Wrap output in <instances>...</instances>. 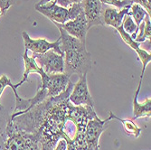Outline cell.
Here are the masks:
<instances>
[{"mask_svg": "<svg viewBox=\"0 0 151 150\" xmlns=\"http://www.w3.org/2000/svg\"><path fill=\"white\" fill-rule=\"evenodd\" d=\"M73 83L70 81L67 88L55 97H51L45 100V108L42 123L37 134L41 150H53L60 139H65L68 143L72 140L67 138L63 131L66 120H68L67 111L70 103L69 96L72 92Z\"/></svg>", "mask_w": 151, "mask_h": 150, "instance_id": "6da1fadb", "label": "cell"}, {"mask_svg": "<svg viewBox=\"0 0 151 150\" xmlns=\"http://www.w3.org/2000/svg\"><path fill=\"white\" fill-rule=\"evenodd\" d=\"M60 31V49L64 54V72L68 77L77 74L79 77L88 73L92 62L91 55L86 49V43L70 35L65 30L57 26Z\"/></svg>", "mask_w": 151, "mask_h": 150, "instance_id": "7a4b0ae2", "label": "cell"}, {"mask_svg": "<svg viewBox=\"0 0 151 150\" xmlns=\"http://www.w3.org/2000/svg\"><path fill=\"white\" fill-rule=\"evenodd\" d=\"M6 135L3 150H41L39 135L16 129L10 119L6 127Z\"/></svg>", "mask_w": 151, "mask_h": 150, "instance_id": "3957f363", "label": "cell"}, {"mask_svg": "<svg viewBox=\"0 0 151 150\" xmlns=\"http://www.w3.org/2000/svg\"><path fill=\"white\" fill-rule=\"evenodd\" d=\"M35 10L49 18L52 22L61 24L75 19L81 12H83L81 3L73 4L69 8H65L59 6L55 0H52L43 6H35Z\"/></svg>", "mask_w": 151, "mask_h": 150, "instance_id": "277c9868", "label": "cell"}, {"mask_svg": "<svg viewBox=\"0 0 151 150\" xmlns=\"http://www.w3.org/2000/svg\"><path fill=\"white\" fill-rule=\"evenodd\" d=\"M63 56V54H59L53 50H49L45 53L33 54L32 57L46 74H56L63 73L64 72Z\"/></svg>", "mask_w": 151, "mask_h": 150, "instance_id": "5b68a950", "label": "cell"}, {"mask_svg": "<svg viewBox=\"0 0 151 150\" xmlns=\"http://www.w3.org/2000/svg\"><path fill=\"white\" fill-rule=\"evenodd\" d=\"M112 120V117L109 114V118L102 120L98 116L89 120L86 132H85V142L87 150H100L99 140L104 130L109 127V122Z\"/></svg>", "mask_w": 151, "mask_h": 150, "instance_id": "8992f818", "label": "cell"}, {"mask_svg": "<svg viewBox=\"0 0 151 150\" xmlns=\"http://www.w3.org/2000/svg\"><path fill=\"white\" fill-rule=\"evenodd\" d=\"M39 75L41 77L40 87L46 89L48 97H55L62 93L68 86L70 83V77H68L64 73L56 74H46L41 68Z\"/></svg>", "mask_w": 151, "mask_h": 150, "instance_id": "52a82bcc", "label": "cell"}, {"mask_svg": "<svg viewBox=\"0 0 151 150\" xmlns=\"http://www.w3.org/2000/svg\"><path fill=\"white\" fill-rule=\"evenodd\" d=\"M22 36L24 39V50L32 51L33 54H41L45 53L49 50H53L59 54H63V52L60 49V37L53 43H50L45 39H33L29 36L26 32L22 33ZM64 55V54H63Z\"/></svg>", "mask_w": 151, "mask_h": 150, "instance_id": "ba28073f", "label": "cell"}, {"mask_svg": "<svg viewBox=\"0 0 151 150\" xmlns=\"http://www.w3.org/2000/svg\"><path fill=\"white\" fill-rule=\"evenodd\" d=\"M69 100L75 106L88 105L94 107V101L88 89L87 73L79 77L76 84H73L72 92L69 96Z\"/></svg>", "mask_w": 151, "mask_h": 150, "instance_id": "9c48e42d", "label": "cell"}, {"mask_svg": "<svg viewBox=\"0 0 151 150\" xmlns=\"http://www.w3.org/2000/svg\"><path fill=\"white\" fill-rule=\"evenodd\" d=\"M56 26H60L61 28L65 30L70 35L79 39L81 42L86 43V35L88 32L87 21L83 12H81L80 15L73 20H70L63 24L52 22Z\"/></svg>", "mask_w": 151, "mask_h": 150, "instance_id": "30bf717a", "label": "cell"}, {"mask_svg": "<svg viewBox=\"0 0 151 150\" xmlns=\"http://www.w3.org/2000/svg\"><path fill=\"white\" fill-rule=\"evenodd\" d=\"M81 6L87 21L88 30L96 25H104L101 20L102 4L100 0H81Z\"/></svg>", "mask_w": 151, "mask_h": 150, "instance_id": "8fae6325", "label": "cell"}, {"mask_svg": "<svg viewBox=\"0 0 151 150\" xmlns=\"http://www.w3.org/2000/svg\"><path fill=\"white\" fill-rule=\"evenodd\" d=\"M129 8H123L118 11L116 8H106L101 12V20L103 24L109 25L117 29L122 24L124 17L129 14Z\"/></svg>", "mask_w": 151, "mask_h": 150, "instance_id": "7c38bea8", "label": "cell"}, {"mask_svg": "<svg viewBox=\"0 0 151 150\" xmlns=\"http://www.w3.org/2000/svg\"><path fill=\"white\" fill-rule=\"evenodd\" d=\"M139 90H136L133 97V118L132 120L138 119L141 117L150 118L151 116V99L147 98L143 103L138 101Z\"/></svg>", "mask_w": 151, "mask_h": 150, "instance_id": "4fadbf2b", "label": "cell"}, {"mask_svg": "<svg viewBox=\"0 0 151 150\" xmlns=\"http://www.w3.org/2000/svg\"><path fill=\"white\" fill-rule=\"evenodd\" d=\"M27 52H28V51L24 50V52L23 54V59H24V72L22 80L17 83L18 87L22 86L25 83V81H27V80H28V76H29L30 73L35 72V73L39 74L40 70H41V68L37 65L35 60L33 57L28 56V53H27Z\"/></svg>", "mask_w": 151, "mask_h": 150, "instance_id": "5bb4252c", "label": "cell"}, {"mask_svg": "<svg viewBox=\"0 0 151 150\" xmlns=\"http://www.w3.org/2000/svg\"><path fill=\"white\" fill-rule=\"evenodd\" d=\"M109 114L111 115L112 119H116V120H119L120 122V123L122 124L123 128H124V130H125V132L129 136H132V137H134L135 139H138L140 136V134L142 132V128H140L132 119H123V118H118L116 115L113 114L112 111L109 112Z\"/></svg>", "mask_w": 151, "mask_h": 150, "instance_id": "9a60e30c", "label": "cell"}, {"mask_svg": "<svg viewBox=\"0 0 151 150\" xmlns=\"http://www.w3.org/2000/svg\"><path fill=\"white\" fill-rule=\"evenodd\" d=\"M150 37H151V22H150V17L147 15L143 22L139 25V31L135 38V41L137 43L141 44L144 43L146 40L150 41Z\"/></svg>", "mask_w": 151, "mask_h": 150, "instance_id": "2e32d148", "label": "cell"}, {"mask_svg": "<svg viewBox=\"0 0 151 150\" xmlns=\"http://www.w3.org/2000/svg\"><path fill=\"white\" fill-rule=\"evenodd\" d=\"M10 119V116L4 106H0V150H3L6 140V127Z\"/></svg>", "mask_w": 151, "mask_h": 150, "instance_id": "e0dca14e", "label": "cell"}, {"mask_svg": "<svg viewBox=\"0 0 151 150\" xmlns=\"http://www.w3.org/2000/svg\"><path fill=\"white\" fill-rule=\"evenodd\" d=\"M129 15L132 17V19L134 20V22L139 27V25L143 22L145 17L147 15H148V14L147 13V11L145 10V8L142 6L134 3L130 6V10L129 12Z\"/></svg>", "mask_w": 151, "mask_h": 150, "instance_id": "ac0fdd59", "label": "cell"}, {"mask_svg": "<svg viewBox=\"0 0 151 150\" xmlns=\"http://www.w3.org/2000/svg\"><path fill=\"white\" fill-rule=\"evenodd\" d=\"M121 25H122L123 30H124L127 34H129L133 40H135L137 34H138V31H139V27L136 24V23L134 22V20L132 19V17L129 15V14H127V15L124 17V18H123Z\"/></svg>", "mask_w": 151, "mask_h": 150, "instance_id": "d6986e66", "label": "cell"}, {"mask_svg": "<svg viewBox=\"0 0 151 150\" xmlns=\"http://www.w3.org/2000/svg\"><path fill=\"white\" fill-rule=\"evenodd\" d=\"M116 30H117V31H118V33L119 34V35H120L121 39L123 40V42H124L128 46H129L131 49H133V50L135 51V50H137L138 48H139V47H140V44L137 43L135 40H133V39L131 38V36H130L129 34H127L124 30H123L122 25L119 26Z\"/></svg>", "mask_w": 151, "mask_h": 150, "instance_id": "ffe728a7", "label": "cell"}, {"mask_svg": "<svg viewBox=\"0 0 151 150\" xmlns=\"http://www.w3.org/2000/svg\"><path fill=\"white\" fill-rule=\"evenodd\" d=\"M101 4L113 6L119 9L123 8H130L131 5L133 4L130 0H100Z\"/></svg>", "mask_w": 151, "mask_h": 150, "instance_id": "44dd1931", "label": "cell"}, {"mask_svg": "<svg viewBox=\"0 0 151 150\" xmlns=\"http://www.w3.org/2000/svg\"><path fill=\"white\" fill-rule=\"evenodd\" d=\"M15 0H0V10H1L2 16L6 15V11L14 5Z\"/></svg>", "mask_w": 151, "mask_h": 150, "instance_id": "7402d4cb", "label": "cell"}, {"mask_svg": "<svg viewBox=\"0 0 151 150\" xmlns=\"http://www.w3.org/2000/svg\"><path fill=\"white\" fill-rule=\"evenodd\" d=\"M132 3L135 4H139L140 6H142L145 10L147 11V13L148 14V16H151V7H150V0H130Z\"/></svg>", "mask_w": 151, "mask_h": 150, "instance_id": "603a6c76", "label": "cell"}, {"mask_svg": "<svg viewBox=\"0 0 151 150\" xmlns=\"http://www.w3.org/2000/svg\"><path fill=\"white\" fill-rule=\"evenodd\" d=\"M81 2V0H56V3L65 8H69L73 4H79Z\"/></svg>", "mask_w": 151, "mask_h": 150, "instance_id": "cb8c5ba5", "label": "cell"}, {"mask_svg": "<svg viewBox=\"0 0 151 150\" xmlns=\"http://www.w3.org/2000/svg\"><path fill=\"white\" fill-rule=\"evenodd\" d=\"M9 80H10V79L6 74H3L1 77H0V98H1V95H2L4 90L8 86ZM0 106H1V103H0Z\"/></svg>", "mask_w": 151, "mask_h": 150, "instance_id": "d4e9b609", "label": "cell"}, {"mask_svg": "<svg viewBox=\"0 0 151 150\" xmlns=\"http://www.w3.org/2000/svg\"><path fill=\"white\" fill-rule=\"evenodd\" d=\"M66 147H67V141L65 139H60L55 147L53 148V150H66Z\"/></svg>", "mask_w": 151, "mask_h": 150, "instance_id": "484cf974", "label": "cell"}, {"mask_svg": "<svg viewBox=\"0 0 151 150\" xmlns=\"http://www.w3.org/2000/svg\"><path fill=\"white\" fill-rule=\"evenodd\" d=\"M66 150H77V149H76V147H75V146L73 145V141H72L71 143H68V144H67Z\"/></svg>", "mask_w": 151, "mask_h": 150, "instance_id": "4316f807", "label": "cell"}, {"mask_svg": "<svg viewBox=\"0 0 151 150\" xmlns=\"http://www.w3.org/2000/svg\"><path fill=\"white\" fill-rule=\"evenodd\" d=\"M51 0H40V1L35 5V6H43V5H45L47 3H49Z\"/></svg>", "mask_w": 151, "mask_h": 150, "instance_id": "83f0119b", "label": "cell"}, {"mask_svg": "<svg viewBox=\"0 0 151 150\" xmlns=\"http://www.w3.org/2000/svg\"><path fill=\"white\" fill-rule=\"evenodd\" d=\"M2 17V13H1V10H0V17Z\"/></svg>", "mask_w": 151, "mask_h": 150, "instance_id": "f1b7e54d", "label": "cell"}, {"mask_svg": "<svg viewBox=\"0 0 151 150\" xmlns=\"http://www.w3.org/2000/svg\"><path fill=\"white\" fill-rule=\"evenodd\" d=\"M55 1H56V0H55Z\"/></svg>", "mask_w": 151, "mask_h": 150, "instance_id": "f546056e", "label": "cell"}]
</instances>
